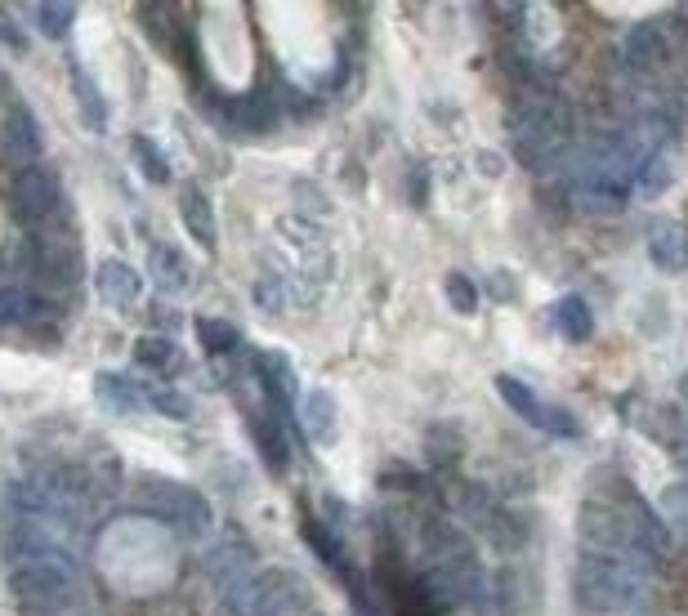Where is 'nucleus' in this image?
I'll return each instance as SVG.
<instances>
[{"mask_svg":"<svg viewBox=\"0 0 688 616\" xmlns=\"http://www.w3.org/2000/svg\"><path fill=\"white\" fill-rule=\"evenodd\" d=\"M572 135H577V116H572L567 98L554 90H528L519 107L510 112L514 157L532 170H545L550 161H559L572 148Z\"/></svg>","mask_w":688,"mask_h":616,"instance_id":"f257e3e1","label":"nucleus"},{"mask_svg":"<svg viewBox=\"0 0 688 616\" xmlns=\"http://www.w3.org/2000/svg\"><path fill=\"white\" fill-rule=\"evenodd\" d=\"M572 589H577V603L586 612H639L653 594V567L582 550Z\"/></svg>","mask_w":688,"mask_h":616,"instance_id":"f03ea898","label":"nucleus"},{"mask_svg":"<svg viewBox=\"0 0 688 616\" xmlns=\"http://www.w3.org/2000/svg\"><path fill=\"white\" fill-rule=\"evenodd\" d=\"M228 616H309L313 594L295 572L251 567L219 589Z\"/></svg>","mask_w":688,"mask_h":616,"instance_id":"7ed1b4c3","label":"nucleus"},{"mask_svg":"<svg viewBox=\"0 0 688 616\" xmlns=\"http://www.w3.org/2000/svg\"><path fill=\"white\" fill-rule=\"evenodd\" d=\"M10 589L19 603L45 612L59 603H72L81 589V558L72 550H50L32 558H10Z\"/></svg>","mask_w":688,"mask_h":616,"instance_id":"20e7f679","label":"nucleus"},{"mask_svg":"<svg viewBox=\"0 0 688 616\" xmlns=\"http://www.w3.org/2000/svg\"><path fill=\"white\" fill-rule=\"evenodd\" d=\"M139 501H144V510H148L161 528H170L179 541H201V536H210V528H215V514H210L206 497H201V491H192V487H184V482L144 478V482H139Z\"/></svg>","mask_w":688,"mask_h":616,"instance_id":"39448f33","label":"nucleus"},{"mask_svg":"<svg viewBox=\"0 0 688 616\" xmlns=\"http://www.w3.org/2000/svg\"><path fill=\"white\" fill-rule=\"evenodd\" d=\"M675 54V23L666 19H648V23H635L626 36H622V50H617V63L626 76H657Z\"/></svg>","mask_w":688,"mask_h":616,"instance_id":"423d86ee","label":"nucleus"},{"mask_svg":"<svg viewBox=\"0 0 688 616\" xmlns=\"http://www.w3.org/2000/svg\"><path fill=\"white\" fill-rule=\"evenodd\" d=\"M10 197H14V215H19V219H28V223H50L54 210H59V201H63V184H59L54 170L32 166V170H19Z\"/></svg>","mask_w":688,"mask_h":616,"instance_id":"0eeeda50","label":"nucleus"},{"mask_svg":"<svg viewBox=\"0 0 688 616\" xmlns=\"http://www.w3.org/2000/svg\"><path fill=\"white\" fill-rule=\"evenodd\" d=\"M45 139H41V126H37V116L28 107H10L6 116V126H0V157L32 170V161L41 157Z\"/></svg>","mask_w":688,"mask_h":616,"instance_id":"6e6552de","label":"nucleus"},{"mask_svg":"<svg viewBox=\"0 0 688 616\" xmlns=\"http://www.w3.org/2000/svg\"><path fill=\"white\" fill-rule=\"evenodd\" d=\"M648 255H653V264H657L661 273L688 269V232H684L679 219L657 215V219L648 223Z\"/></svg>","mask_w":688,"mask_h":616,"instance_id":"1a4fd4ad","label":"nucleus"},{"mask_svg":"<svg viewBox=\"0 0 688 616\" xmlns=\"http://www.w3.org/2000/svg\"><path fill=\"white\" fill-rule=\"evenodd\" d=\"M94 291H98V300H103L107 309H135L144 286H139V273H135L131 264L103 260L98 273H94Z\"/></svg>","mask_w":688,"mask_h":616,"instance_id":"9d476101","label":"nucleus"},{"mask_svg":"<svg viewBox=\"0 0 688 616\" xmlns=\"http://www.w3.org/2000/svg\"><path fill=\"white\" fill-rule=\"evenodd\" d=\"M300 420H304L309 442L331 447V442H335V429H340L335 394H326V389H309V394H304V403H300Z\"/></svg>","mask_w":688,"mask_h":616,"instance_id":"9b49d317","label":"nucleus"},{"mask_svg":"<svg viewBox=\"0 0 688 616\" xmlns=\"http://www.w3.org/2000/svg\"><path fill=\"white\" fill-rule=\"evenodd\" d=\"M251 567H256V550H251L247 541H223V545H215V550L206 554V563H201L206 581H215L219 589H223L228 581H238L242 572H251Z\"/></svg>","mask_w":688,"mask_h":616,"instance_id":"f8f14e48","label":"nucleus"},{"mask_svg":"<svg viewBox=\"0 0 688 616\" xmlns=\"http://www.w3.org/2000/svg\"><path fill=\"white\" fill-rule=\"evenodd\" d=\"M657 519H661L670 545L688 550V478L661 487V497H657Z\"/></svg>","mask_w":688,"mask_h":616,"instance_id":"ddd939ff","label":"nucleus"},{"mask_svg":"<svg viewBox=\"0 0 688 616\" xmlns=\"http://www.w3.org/2000/svg\"><path fill=\"white\" fill-rule=\"evenodd\" d=\"M179 210H184V223H188V232L201 241V251H215V246H219V232H215L210 197H206L197 184H188V188L179 192Z\"/></svg>","mask_w":688,"mask_h":616,"instance_id":"4468645a","label":"nucleus"},{"mask_svg":"<svg viewBox=\"0 0 688 616\" xmlns=\"http://www.w3.org/2000/svg\"><path fill=\"white\" fill-rule=\"evenodd\" d=\"M148 273H153V282L161 286V291H170V295H179V291H188V264H184V255L175 251V246H153L148 251Z\"/></svg>","mask_w":688,"mask_h":616,"instance_id":"2eb2a0df","label":"nucleus"},{"mask_svg":"<svg viewBox=\"0 0 688 616\" xmlns=\"http://www.w3.org/2000/svg\"><path fill=\"white\" fill-rule=\"evenodd\" d=\"M497 389H501V398H505V407H510L514 416H523L528 425L541 429V420H545V403L536 398L532 385H523V380H514V376H497Z\"/></svg>","mask_w":688,"mask_h":616,"instance_id":"dca6fc26","label":"nucleus"},{"mask_svg":"<svg viewBox=\"0 0 688 616\" xmlns=\"http://www.w3.org/2000/svg\"><path fill=\"white\" fill-rule=\"evenodd\" d=\"M554 322H559V331H563L572 344H586V340L595 335V317H591L586 300H577V295H563V300L554 304Z\"/></svg>","mask_w":688,"mask_h":616,"instance_id":"f3484780","label":"nucleus"},{"mask_svg":"<svg viewBox=\"0 0 688 616\" xmlns=\"http://www.w3.org/2000/svg\"><path fill=\"white\" fill-rule=\"evenodd\" d=\"M94 394H98L112 411H122V416H131V411L144 407V398H139L144 389H135L126 376H112V372H98V376H94Z\"/></svg>","mask_w":688,"mask_h":616,"instance_id":"a211bd4d","label":"nucleus"},{"mask_svg":"<svg viewBox=\"0 0 688 616\" xmlns=\"http://www.w3.org/2000/svg\"><path fill=\"white\" fill-rule=\"evenodd\" d=\"M45 313V304L28 291V286H0V326H19V322H37Z\"/></svg>","mask_w":688,"mask_h":616,"instance_id":"6ab92c4d","label":"nucleus"},{"mask_svg":"<svg viewBox=\"0 0 688 616\" xmlns=\"http://www.w3.org/2000/svg\"><path fill=\"white\" fill-rule=\"evenodd\" d=\"M670 184H675V157H670V148L657 153V157H648V161L639 166V175H635V192H639L644 201L661 197Z\"/></svg>","mask_w":688,"mask_h":616,"instance_id":"aec40b11","label":"nucleus"},{"mask_svg":"<svg viewBox=\"0 0 688 616\" xmlns=\"http://www.w3.org/2000/svg\"><path fill=\"white\" fill-rule=\"evenodd\" d=\"M72 85H76V98H81V112H85V121H90L94 130H103V126H107V103H103L98 85L85 76V67H81V63H72Z\"/></svg>","mask_w":688,"mask_h":616,"instance_id":"412c9836","label":"nucleus"},{"mask_svg":"<svg viewBox=\"0 0 688 616\" xmlns=\"http://www.w3.org/2000/svg\"><path fill=\"white\" fill-rule=\"evenodd\" d=\"M135 357L144 366H153V372H175V366H179V344L166 340V335H144L135 344Z\"/></svg>","mask_w":688,"mask_h":616,"instance_id":"4be33fe9","label":"nucleus"},{"mask_svg":"<svg viewBox=\"0 0 688 616\" xmlns=\"http://www.w3.org/2000/svg\"><path fill=\"white\" fill-rule=\"evenodd\" d=\"M260 372H264L269 389H273L282 403H291V398H295V372H291L286 353H260Z\"/></svg>","mask_w":688,"mask_h":616,"instance_id":"5701e85b","label":"nucleus"},{"mask_svg":"<svg viewBox=\"0 0 688 616\" xmlns=\"http://www.w3.org/2000/svg\"><path fill=\"white\" fill-rule=\"evenodd\" d=\"M197 340L206 353H233L238 348V326H228L223 317H201L197 322Z\"/></svg>","mask_w":688,"mask_h":616,"instance_id":"b1692460","label":"nucleus"},{"mask_svg":"<svg viewBox=\"0 0 688 616\" xmlns=\"http://www.w3.org/2000/svg\"><path fill=\"white\" fill-rule=\"evenodd\" d=\"M131 153H135V161L144 166L148 184H166V179H170V166H166L161 148H157V144H153L148 135H135V139H131Z\"/></svg>","mask_w":688,"mask_h":616,"instance_id":"393cba45","label":"nucleus"},{"mask_svg":"<svg viewBox=\"0 0 688 616\" xmlns=\"http://www.w3.org/2000/svg\"><path fill=\"white\" fill-rule=\"evenodd\" d=\"M442 291H447V304L456 309V313H479V291H475V282L466 278V273H447V282H442Z\"/></svg>","mask_w":688,"mask_h":616,"instance_id":"a878e982","label":"nucleus"},{"mask_svg":"<svg viewBox=\"0 0 688 616\" xmlns=\"http://www.w3.org/2000/svg\"><path fill=\"white\" fill-rule=\"evenodd\" d=\"M37 19H41V32L59 41V36H67V28L76 23V6H72V0H50V6H41Z\"/></svg>","mask_w":688,"mask_h":616,"instance_id":"bb28decb","label":"nucleus"},{"mask_svg":"<svg viewBox=\"0 0 688 616\" xmlns=\"http://www.w3.org/2000/svg\"><path fill=\"white\" fill-rule=\"evenodd\" d=\"M144 403L153 407V411H161V416H175V420H188V398H179L175 389H144Z\"/></svg>","mask_w":688,"mask_h":616,"instance_id":"cd10ccee","label":"nucleus"},{"mask_svg":"<svg viewBox=\"0 0 688 616\" xmlns=\"http://www.w3.org/2000/svg\"><path fill=\"white\" fill-rule=\"evenodd\" d=\"M304 541H309V545H313V550H317L331 567H340V558H344V554H340V541H335L322 523H304Z\"/></svg>","mask_w":688,"mask_h":616,"instance_id":"c85d7f7f","label":"nucleus"},{"mask_svg":"<svg viewBox=\"0 0 688 616\" xmlns=\"http://www.w3.org/2000/svg\"><path fill=\"white\" fill-rule=\"evenodd\" d=\"M256 434H260V447H264V456H269V460H273V469L282 473V469H286V442H282L278 425L260 420V425H256Z\"/></svg>","mask_w":688,"mask_h":616,"instance_id":"c756f323","label":"nucleus"},{"mask_svg":"<svg viewBox=\"0 0 688 616\" xmlns=\"http://www.w3.org/2000/svg\"><path fill=\"white\" fill-rule=\"evenodd\" d=\"M0 41H6L10 50H28V36H23V28L6 14V10H0Z\"/></svg>","mask_w":688,"mask_h":616,"instance_id":"7c9ffc66","label":"nucleus"},{"mask_svg":"<svg viewBox=\"0 0 688 616\" xmlns=\"http://www.w3.org/2000/svg\"><path fill=\"white\" fill-rule=\"evenodd\" d=\"M41 616H98V612L85 607V603H59V607H45Z\"/></svg>","mask_w":688,"mask_h":616,"instance_id":"2f4dec72","label":"nucleus"},{"mask_svg":"<svg viewBox=\"0 0 688 616\" xmlns=\"http://www.w3.org/2000/svg\"><path fill=\"white\" fill-rule=\"evenodd\" d=\"M679 394H684V420H688V372H684V380H679Z\"/></svg>","mask_w":688,"mask_h":616,"instance_id":"473e14b6","label":"nucleus"}]
</instances>
